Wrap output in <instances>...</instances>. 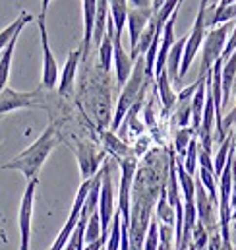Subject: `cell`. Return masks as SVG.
Listing matches in <instances>:
<instances>
[{"label":"cell","mask_w":236,"mask_h":250,"mask_svg":"<svg viewBox=\"0 0 236 250\" xmlns=\"http://www.w3.org/2000/svg\"><path fill=\"white\" fill-rule=\"evenodd\" d=\"M59 140V132H57L55 125H49L45 128V132L27 149L18 153L12 161L4 163L2 169L4 171H20L27 179V183L33 179H39V171L45 165V161L49 159V155L53 153V149L57 147Z\"/></svg>","instance_id":"cell-1"},{"label":"cell","mask_w":236,"mask_h":250,"mask_svg":"<svg viewBox=\"0 0 236 250\" xmlns=\"http://www.w3.org/2000/svg\"><path fill=\"white\" fill-rule=\"evenodd\" d=\"M145 85H147V78H145V59L139 57L136 62H134V70L128 78V82L122 85V93L118 97V105L117 111H115V117H113V123H111V132H117L120 125L124 123L128 111L132 109V105L141 99L145 95Z\"/></svg>","instance_id":"cell-2"},{"label":"cell","mask_w":236,"mask_h":250,"mask_svg":"<svg viewBox=\"0 0 236 250\" xmlns=\"http://www.w3.org/2000/svg\"><path fill=\"white\" fill-rule=\"evenodd\" d=\"M235 23L229 21V23H223V25H217L213 29H209L205 33V39H203V45H201V70H199V76H207L209 70L213 68V64L217 62L219 59H223V53H225V47H227V41H229V35L233 31Z\"/></svg>","instance_id":"cell-3"},{"label":"cell","mask_w":236,"mask_h":250,"mask_svg":"<svg viewBox=\"0 0 236 250\" xmlns=\"http://www.w3.org/2000/svg\"><path fill=\"white\" fill-rule=\"evenodd\" d=\"M205 33H207V0H199V10H197V16L194 20L192 31L188 33L186 47H184V57H182V64H180V82L188 74L197 51L201 49Z\"/></svg>","instance_id":"cell-4"},{"label":"cell","mask_w":236,"mask_h":250,"mask_svg":"<svg viewBox=\"0 0 236 250\" xmlns=\"http://www.w3.org/2000/svg\"><path fill=\"white\" fill-rule=\"evenodd\" d=\"M136 169H138V157L136 155L120 159L122 181H120V192H118V211L122 215V225H126V227H130V213H132L130 192H132V185H134Z\"/></svg>","instance_id":"cell-5"},{"label":"cell","mask_w":236,"mask_h":250,"mask_svg":"<svg viewBox=\"0 0 236 250\" xmlns=\"http://www.w3.org/2000/svg\"><path fill=\"white\" fill-rule=\"evenodd\" d=\"M103 185H101V196H99V215H101V227H103V239H109L111 223L117 213L115 209V188H113V177H111V163H103Z\"/></svg>","instance_id":"cell-6"},{"label":"cell","mask_w":236,"mask_h":250,"mask_svg":"<svg viewBox=\"0 0 236 250\" xmlns=\"http://www.w3.org/2000/svg\"><path fill=\"white\" fill-rule=\"evenodd\" d=\"M39 25V33H41V49H43V87L45 89H57V82H59V64L53 55L51 43H49V31H47V23L45 18L39 16L37 20Z\"/></svg>","instance_id":"cell-7"},{"label":"cell","mask_w":236,"mask_h":250,"mask_svg":"<svg viewBox=\"0 0 236 250\" xmlns=\"http://www.w3.org/2000/svg\"><path fill=\"white\" fill-rule=\"evenodd\" d=\"M196 209H197V221L203 223V227L207 229V233H215L221 231L219 227V206L213 204V200L209 198L207 190L203 185L196 179Z\"/></svg>","instance_id":"cell-8"},{"label":"cell","mask_w":236,"mask_h":250,"mask_svg":"<svg viewBox=\"0 0 236 250\" xmlns=\"http://www.w3.org/2000/svg\"><path fill=\"white\" fill-rule=\"evenodd\" d=\"M37 97H39V91H16L12 87H6L0 93V119L12 111L35 107Z\"/></svg>","instance_id":"cell-9"},{"label":"cell","mask_w":236,"mask_h":250,"mask_svg":"<svg viewBox=\"0 0 236 250\" xmlns=\"http://www.w3.org/2000/svg\"><path fill=\"white\" fill-rule=\"evenodd\" d=\"M76 157L79 163V171H81V179L83 181H91L97 173H99V165L105 157V153H97L91 146H87L85 142L76 140Z\"/></svg>","instance_id":"cell-10"},{"label":"cell","mask_w":236,"mask_h":250,"mask_svg":"<svg viewBox=\"0 0 236 250\" xmlns=\"http://www.w3.org/2000/svg\"><path fill=\"white\" fill-rule=\"evenodd\" d=\"M113 61H115L118 83L124 85L128 82L132 70H134V61H132V57L122 47V35H117L115 31H113Z\"/></svg>","instance_id":"cell-11"},{"label":"cell","mask_w":236,"mask_h":250,"mask_svg":"<svg viewBox=\"0 0 236 250\" xmlns=\"http://www.w3.org/2000/svg\"><path fill=\"white\" fill-rule=\"evenodd\" d=\"M151 18H153V12H151V10H136V8H130V10H128L126 25H128V33H130L132 51L136 49V45H138L141 33L147 29Z\"/></svg>","instance_id":"cell-12"},{"label":"cell","mask_w":236,"mask_h":250,"mask_svg":"<svg viewBox=\"0 0 236 250\" xmlns=\"http://www.w3.org/2000/svg\"><path fill=\"white\" fill-rule=\"evenodd\" d=\"M83 4V43H81V55L89 53V47L93 43V27H95V16H97V0H81Z\"/></svg>","instance_id":"cell-13"},{"label":"cell","mask_w":236,"mask_h":250,"mask_svg":"<svg viewBox=\"0 0 236 250\" xmlns=\"http://www.w3.org/2000/svg\"><path fill=\"white\" fill-rule=\"evenodd\" d=\"M81 49H76L68 55V61L64 64V70H62V76H60L59 82V93L60 95H66L72 91V85H74V80H76V72H78V64L81 59Z\"/></svg>","instance_id":"cell-14"},{"label":"cell","mask_w":236,"mask_h":250,"mask_svg":"<svg viewBox=\"0 0 236 250\" xmlns=\"http://www.w3.org/2000/svg\"><path fill=\"white\" fill-rule=\"evenodd\" d=\"M186 39H188V35L175 41V45H173V49L169 51V57H167V66L165 68H167V74H169L173 83H180V64H182V57H184Z\"/></svg>","instance_id":"cell-15"},{"label":"cell","mask_w":236,"mask_h":250,"mask_svg":"<svg viewBox=\"0 0 236 250\" xmlns=\"http://www.w3.org/2000/svg\"><path fill=\"white\" fill-rule=\"evenodd\" d=\"M157 91H159V97H161V103H163V115L169 113L178 101V95L173 91V82L167 74V68L161 72V76H157Z\"/></svg>","instance_id":"cell-16"},{"label":"cell","mask_w":236,"mask_h":250,"mask_svg":"<svg viewBox=\"0 0 236 250\" xmlns=\"http://www.w3.org/2000/svg\"><path fill=\"white\" fill-rule=\"evenodd\" d=\"M221 83H223V109L227 107L233 87L236 83V51L227 59L223 61V72H221Z\"/></svg>","instance_id":"cell-17"},{"label":"cell","mask_w":236,"mask_h":250,"mask_svg":"<svg viewBox=\"0 0 236 250\" xmlns=\"http://www.w3.org/2000/svg\"><path fill=\"white\" fill-rule=\"evenodd\" d=\"M21 29L12 37V41L6 45V49L0 53V93L8 87V78H10V66H12V57H14V49H16V43H18V37H20Z\"/></svg>","instance_id":"cell-18"},{"label":"cell","mask_w":236,"mask_h":250,"mask_svg":"<svg viewBox=\"0 0 236 250\" xmlns=\"http://www.w3.org/2000/svg\"><path fill=\"white\" fill-rule=\"evenodd\" d=\"M107 20H109V0H97V16L93 27V45L99 47L107 33Z\"/></svg>","instance_id":"cell-19"},{"label":"cell","mask_w":236,"mask_h":250,"mask_svg":"<svg viewBox=\"0 0 236 250\" xmlns=\"http://www.w3.org/2000/svg\"><path fill=\"white\" fill-rule=\"evenodd\" d=\"M175 165H177V177L178 183H180V188H182L184 202H196V179L186 173L184 163L177 157H175Z\"/></svg>","instance_id":"cell-20"},{"label":"cell","mask_w":236,"mask_h":250,"mask_svg":"<svg viewBox=\"0 0 236 250\" xmlns=\"http://www.w3.org/2000/svg\"><path fill=\"white\" fill-rule=\"evenodd\" d=\"M128 0H109V16L115 23V33L122 35V29L126 27V18H128Z\"/></svg>","instance_id":"cell-21"},{"label":"cell","mask_w":236,"mask_h":250,"mask_svg":"<svg viewBox=\"0 0 236 250\" xmlns=\"http://www.w3.org/2000/svg\"><path fill=\"white\" fill-rule=\"evenodd\" d=\"M31 20H33V16H31L29 12H25V10H23V12H21V14H20V16H18L10 25H8V27H4V29L0 31V53L6 49V45L12 41V37H14L20 29H23V25H25V23H29Z\"/></svg>","instance_id":"cell-22"},{"label":"cell","mask_w":236,"mask_h":250,"mask_svg":"<svg viewBox=\"0 0 236 250\" xmlns=\"http://www.w3.org/2000/svg\"><path fill=\"white\" fill-rule=\"evenodd\" d=\"M157 219L159 223H165V225H171L175 227V221H177V213H175V208L169 204L167 200V192H165V185L161 187V194H159V200H157Z\"/></svg>","instance_id":"cell-23"},{"label":"cell","mask_w":236,"mask_h":250,"mask_svg":"<svg viewBox=\"0 0 236 250\" xmlns=\"http://www.w3.org/2000/svg\"><path fill=\"white\" fill-rule=\"evenodd\" d=\"M233 142H235V132H229L227 138H225V142H221V147H219V151H217V155H215V159H213V169H215V179H217V183H219V177H221V173H223V169H225V165H227L229 153H231V149H233Z\"/></svg>","instance_id":"cell-24"},{"label":"cell","mask_w":236,"mask_h":250,"mask_svg":"<svg viewBox=\"0 0 236 250\" xmlns=\"http://www.w3.org/2000/svg\"><path fill=\"white\" fill-rule=\"evenodd\" d=\"M103 140H105V147L115 155L118 159H124V157H130L134 155V149L128 147V144H124L118 136H115L113 132H105L103 134Z\"/></svg>","instance_id":"cell-25"},{"label":"cell","mask_w":236,"mask_h":250,"mask_svg":"<svg viewBox=\"0 0 236 250\" xmlns=\"http://www.w3.org/2000/svg\"><path fill=\"white\" fill-rule=\"evenodd\" d=\"M103 237V227H101V215H99V209H95L91 213V217L87 219V225H85V237H83V243L89 245V243H95Z\"/></svg>","instance_id":"cell-26"},{"label":"cell","mask_w":236,"mask_h":250,"mask_svg":"<svg viewBox=\"0 0 236 250\" xmlns=\"http://www.w3.org/2000/svg\"><path fill=\"white\" fill-rule=\"evenodd\" d=\"M122 245V215L117 209L113 223H111V231H109V241H107V250H120Z\"/></svg>","instance_id":"cell-27"},{"label":"cell","mask_w":236,"mask_h":250,"mask_svg":"<svg viewBox=\"0 0 236 250\" xmlns=\"http://www.w3.org/2000/svg\"><path fill=\"white\" fill-rule=\"evenodd\" d=\"M197 151H199V142H197V136L190 142L188 149H186V155H184V169L188 175H196V167H197Z\"/></svg>","instance_id":"cell-28"},{"label":"cell","mask_w":236,"mask_h":250,"mask_svg":"<svg viewBox=\"0 0 236 250\" xmlns=\"http://www.w3.org/2000/svg\"><path fill=\"white\" fill-rule=\"evenodd\" d=\"M159 219L153 217L149 221V227H147V233H145V239H143V250H157L159 249V241H161V233H159Z\"/></svg>","instance_id":"cell-29"},{"label":"cell","mask_w":236,"mask_h":250,"mask_svg":"<svg viewBox=\"0 0 236 250\" xmlns=\"http://www.w3.org/2000/svg\"><path fill=\"white\" fill-rule=\"evenodd\" d=\"M194 134H196L194 128H180L177 132V136H175V151L180 153V157L186 155V149H188L190 142L196 138Z\"/></svg>","instance_id":"cell-30"},{"label":"cell","mask_w":236,"mask_h":250,"mask_svg":"<svg viewBox=\"0 0 236 250\" xmlns=\"http://www.w3.org/2000/svg\"><path fill=\"white\" fill-rule=\"evenodd\" d=\"M207 243H209V233L207 229L203 227L201 221H196V227L192 231V245L196 247V250H205L207 249Z\"/></svg>","instance_id":"cell-31"},{"label":"cell","mask_w":236,"mask_h":250,"mask_svg":"<svg viewBox=\"0 0 236 250\" xmlns=\"http://www.w3.org/2000/svg\"><path fill=\"white\" fill-rule=\"evenodd\" d=\"M205 250H227L221 231H215V233L209 235V243H207V249Z\"/></svg>","instance_id":"cell-32"},{"label":"cell","mask_w":236,"mask_h":250,"mask_svg":"<svg viewBox=\"0 0 236 250\" xmlns=\"http://www.w3.org/2000/svg\"><path fill=\"white\" fill-rule=\"evenodd\" d=\"M231 209H236V157L233 159V192H231Z\"/></svg>","instance_id":"cell-33"},{"label":"cell","mask_w":236,"mask_h":250,"mask_svg":"<svg viewBox=\"0 0 236 250\" xmlns=\"http://www.w3.org/2000/svg\"><path fill=\"white\" fill-rule=\"evenodd\" d=\"M128 6L136 10H151V0H128Z\"/></svg>","instance_id":"cell-34"},{"label":"cell","mask_w":236,"mask_h":250,"mask_svg":"<svg viewBox=\"0 0 236 250\" xmlns=\"http://www.w3.org/2000/svg\"><path fill=\"white\" fill-rule=\"evenodd\" d=\"M147 144H149V138H147V136H141V138L138 140V144H136V149H134V155H136V157H138V155H141V153H143V151L147 149V147H145Z\"/></svg>","instance_id":"cell-35"},{"label":"cell","mask_w":236,"mask_h":250,"mask_svg":"<svg viewBox=\"0 0 236 250\" xmlns=\"http://www.w3.org/2000/svg\"><path fill=\"white\" fill-rule=\"evenodd\" d=\"M107 241L109 239H99V241H95V243H89V245H83V250H101L105 245H107Z\"/></svg>","instance_id":"cell-36"},{"label":"cell","mask_w":236,"mask_h":250,"mask_svg":"<svg viewBox=\"0 0 236 250\" xmlns=\"http://www.w3.org/2000/svg\"><path fill=\"white\" fill-rule=\"evenodd\" d=\"M167 0H151V12L153 14H157L161 8H163V4H165Z\"/></svg>","instance_id":"cell-37"},{"label":"cell","mask_w":236,"mask_h":250,"mask_svg":"<svg viewBox=\"0 0 236 250\" xmlns=\"http://www.w3.org/2000/svg\"><path fill=\"white\" fill-rule=\"evenodd\" d=\"M49 6H51V0H41V16H43V18H47Z\"/></svg>","instance_id":"cell-38"},{"label":"cell","mask_w":236,"mask_h":250,"mask_svg":"<svg viewBox=\"0 0 236 250\" xmlns=\"http://www.w3.org/2000/svg\"><path fill=\"white\" fill-rule=\"evenodd\" d=\"M231 245L236 247V221L231 223Z\"/></svg>","instance_id":"cell-39"},{"label":"cell","mask_w":236,"mask_h":250,"mask_svg":"<svg viewBox=\"0 0 236 250\" xmlns=\"http://www.w3.org/2000/svg\"><path fill=\"white\" fill-rule=\"evenodd\" d=\"M231 4H236V0H219L217 8H227V6H231Z\"/></svg>","instance_id":"cell-40"},{"label":"cell","mask_w":236,"mask_h":250,"mask_svg":"<svg viewBox=\"0 0 236 250\" xmlns=\"http://www.w3.org/2000/svg\"><path fill=\"white\" fill-rule=\"evenodd\" d=\"M184 250H196V247H194V245L190 243V245H188V247H186V249H184Z\"/></svg>","instance_id":"cell-41"},{"label":"cell","mask_w":236,"mask_h":250,"mask_svg":"<svg viewBox=\"0 0 236 250\" xmlns=\"http://www.w3.org/2000/svg\"><path fill=\"white\" fill-rule=\"evenodd\" d=\"M231 250H235V249H231Z\"/></svg>","instance_id":"cell-42"}]
</instances>
